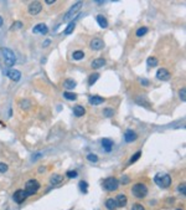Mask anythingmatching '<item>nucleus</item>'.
<instances>
[{
  "instance_id": "18",
  "label": "nucleus",
  "mask_w": 186,
  "mask_h": 210,
  "mask_svg": "<svg viewBox=\"0 0 186 210\" xmlns=\"http://www.w3.org/2000/svg\"><path fill=\"white\" fill-rule=\"evenodd\" d=\"M97 23H98V25L102 28V29H106V28H108V21H107V19L103 16V15H97Z\"/></svg>"
},
{
  "instance_id": "2",
  "label": "nucleus",
  "mask_w": 186,
  "mask_h": 210,
  "mask_svg": "<svg viewBox=\"0 0 186 210\" xmlns=\"http://www.w3.org/2000/svg\"><path fill=\"white\" fill-rule=\"evenodd\" d=\"M132 194L138 199H143L148 195V188L143 183H137L132 188Z\"/></svg>"
},
{
  "instance_id": "10",
  "label": "nucleus",
  "mask_w": 186,
  "mask_h": 210,
  "mask_svg": "<svg viewBox=\"0 0 186 210\" xmlns=\"http://www.w3.org/2000/svg\"><path fill=\"white\" fill-rule=\"evenodd\" d=\"M89 46L92 50L95 51H98V50H102L104 47V42L102 39H98V37H96V39H92V41L89 42Z\"/></svg>"
},
{
  "instance_id": "12",
  "label": "nucleus",
  "mask_w": 186,
  "mask_h": 210,
  "mask_svg": "<svg viewBox=\"0 0 186 210\" xmlns=\"http://www.w3.org/2000/svg\"><path fill=\"white\" fill-rule=\"evenodd\" d=\"M156 79L161 80V81H167L170 79V72L166 68H159L156 72Z\"/></svg>"
},
{
  "instance_id": "4",
  "label": "nucleus",
  "mask_w": 186,
  "mask_h": 210,
  "mask_svg": "<svg viewBox=\"0 0 186 210\" xmlns=\"http://www.w3.org/2000/svg\"><path fill=\"white\" fill-rule=\"evenodd\" d=\"M2 52H3V57H4L5 64H6L10 68H13V66H14V65H15V62H16L15 53H14L10 49H8V47H4V49L2 50Z\"/></svg>"
},
{
  "instance_id": "27",
  "label": "nucleus",
  "mask_w": 186,
  "mask_h": 210,
  "mask_svg": "<svg viewBox=\"0 0 186 210\" xmlns=\"http://www.w3.org/2000/svg\"><path fill=\"white\" fill-rule=\"evenodd\" d=\"M80 190H81L83 194H86L88 192V183L84 182V180H81L80 182Z\"/></svg>"
},
{
  "instance_id": "43",
  "label": "nucleus",
  "mask_w": 186,
  "mask_h": 210,
  "mask_svg": "<svg viewBox=\"0 0 186 210\" xmlns=\"http://www.w3.org/2000/svg\"><path fill=\"white\" fill-rule=\"evenodd\" d=\"M3 24H4V20H3V17H2V16H0V28H2V26H3Z\"/></svg>"
},
{
  "instance_id": "21",
  "label": "nucleus",
  "mask_w": 186,
  "mask_h": 210,
  "mask_svg": "<svg viewBox=\"0 0 186 210\" xmlns=\"http://www.w3.org/2000/svg\"><path fill=\"white\" fill-rule=\"evenodd\" d=\"M62 179H63V177H62V175H60V174H53V175L50 178V183H51L52 185H55V184L61 183V182H62Z\"/></svg>"
},
{
  "instance_id": "32",
  "label": "nucleus",
  "mask_w": 186,
  "mask_h": 210,
  "mask_svg": "<svg viewBox=\"0 0 186 210\" xmlns=\"http://www.w3.org/2000/svg\"><path fill=\"white\" fill-rule=\"evenodd\" d=\"M140 156H141V152H137V153L130 158V160H129V164H132V163H134V162H137L139 158H140Z\"/></svg>"
},
{
  "instance_id": "28",
  "label": "nucleus",
  "mask_w": 186,
  "mask_h": 210,
  "mask_svg": "<svg viewBox=\"0 0 186 210\" xmlns=\"http://www.w3.org/2000/svg\"><path fill=\"white\" fill-rule=\"evenodd\" d=\"M146 32H148V28L143 26V28H139V29L137 30V32H135V34H137V36H138V37H141V36H144Z\"/></svg>"
},
{
  "instance_id": "8",
  "label": "nucleus",
  "mask_w": 186,
  "mask_h": 210,
  "mask_svg": "<svg viewBox=\"0 0 186 210\" xmlns=\"http://www.w3.org/2000/svg\"><path fill=\"white\" fill-rule=\"evenodd\" d=\"M42 10V4L40 2H32L29 5V14L31 15H37Z\"/></svg>"
},
{
  "instance_id": "24",
  "label": "nucleus",
  "mask_w": 186,
  "mask_h": 210,
  "mask_svg": "<svg viewBox=\"0 0 186 210\" xmlns=\"http://www.w3.org/2000/svg\"><path fill=\"white\" fill-rule=\"evenodd\" d=\"M146 65L149 66V67H155L156 65H158V59L156 57H148V60H146Z\"/></svg>"
},
{
  "instance_id": "38",
  "label": "nucleus",
  "mask_w": 186,
  "mask_h": 210,
  "mask_svg": "<svg viewBox=\"0 0 186 210\" xmlns=\"http://www.w3.org/2000/svg\"><path fill=\"white\" fill-rule=\"evenodd\" d=\"M20 28H23V24H21L20 21H16V23H14V24L11 25L10 29H20Z\"/></svg>"
},
{
  "instance_id": "16",
  "label": "nucleus",
  "mask_w": 186,
  "mask_h": 210,
  "mask_svg": "<svg viewBox=\"0 0 186 210\" xmlns=\"http://www.w3.org/2000/svg\"><path fill=\"white\" fill-rule=\"evenodd\" d=\"M102 147L107 153H109V152L113 149V142H112L110 139H108V138H103L102 139Z\"/></svg>"
},
{
  "instance_id": "42",
  "label": "nucleus",
  "mask_w": 186,
  "mask_h": 210,
  "mask_svg": "<svg viewBox=\"0 0 186 210\" xmlns=\"http://www.w3.org/2000/svg\"><path fill=\"white\" fill-rule=\"evenodd\" d=\"M53 3H55V0H46V4H48V5H51Z\"/></svg>"
},
{
  "instance_id": "29",
  "label": "nucleus",
  "mask_w": 186,
  "mask_h": 210,
  "mask_svg": "<svg viewBox=\"0 0 186 210\" xmlns=\"http://www.w3.org/2000/svg\"><path fill=\"white\" fill-rule=\"evenodd\" d=\"M66 177L73 179V178H77L78 177V171L77 170H68L67 173H66Z\"/></svg>"
},
{
  "instance_id": "44",
  "label": "nucleus",
  "mask_w": 186,
  "mask_h": 210,
  "mask_svg": "<svg viewBox=\"0 0 186 210\" xmlns=\"http://www.w3.org/2000/svg\"><path fill=\"white\" fill-rule=\"evenodd\" d=\"M176 210H181V209H176Z\"/></svg>"
},
{
  "instance_id": "26",
  "label": "nucleus",
  "mask_w": 186,
  "mask_h": 210,
  "mask_svg": "<svg viewBox=\"0 0 186 210\" xmlns=\"http://www.w3.org/2000/svg\"><path fill=\"white\" fill-rule=\"evenodd\" d=\"M63 97H65L66 100L74 101V100L77 98V94H76V93H72V92H68V91H66V92L63 93Z\"/></svg>"
},
{
  "instance_id": "19",
  "label": "nucleus",
  "mask_w": 186,
  "mask_h": 210,
  "mask_svg": "<svg viewBox=\"0 0 186 210\" xmlns=\"http://www.w3.org/2000/svg\"><path fill=\"white\" fill-rule=\"evenodd\" d=\"M106 65V60L104 59H96L92 61V67L93 68H99V67H103Z\"/></svg>"
},
{
  "instance_id": "34",
  "label": "nucleus",
  "mask_w": 186,
  "mask_h": 210,
  "mask_svg": "<svg viewBox=\"0 0 186 210\" xmlns=\"http://www.w3.org/2000/svg\"><path fill=\"white\" fill-rule=\"evenodd\" d=\"M179 96H180L181 101H182V102H185V100H186V90H185V88H181V90H180Z\"/></svg>"
},
{
  "instance_id": "17",
  "label": "nucleus",
  "mask_w": 186,
  "mask_h": 210,
  "mask_svg": "<svg viewBox=\"0 0 186 210\" xmlns=\"http://www.w3.org/2000/svg\"><path fill=\"white\" fill-rule=\"evenodd\" d=\"M86 113V109H84V107H82V106H74L73 107V114L76 117H82L83 114Z\"/></svg>"
},
{
  "instance_id": "30",
  "label": "nucleus",
  "mask_w": 186,
  "mask_h": 210,
  "mask_svg": "<svg viewBox=\"0 0 186 210\" xmlns=\"http://www.w3.org/2000/svg\"><path fill=\"white\" fill-rule=\"evenodd\" d=\"M74 26H76V23H74V21L70 23V24H68V26H67V29L65 30V34H66V35H70V34H71V32L73 31Z\"/></svg>"
},
{
  "instance_id": "3",
  "label": "nucleus",
  "mask_w": 186,
  "mask_h": 210,
  "mask_svg": "<svg viewBox=\"0 0 186 210\" xmlns=\"http://www.w3.org/2000/svg\"><path fill=\"white\" fill-rule=\"evenodd\" d=\"M102 185L106 190H108V192H116V190L119 188V182L114 177H109V178L103 180Z\"/></svg>"
},
{
  "instance_id": "9",
  "label": "nucleus",
  "mask_w": 186,
  "mask_h": 210,
  "mask_svg": "<svg viewBox=\"0 0 186 210\" xmlns=\"http://www.w3.org/2000/svg\"><path fill=\"white\" fill-rule=\"evenodd\" d=\"M82 5H83V3H82V2H78V3L74 4V5H73V6H72L67 13H66V15H65V20H70V19H71L74 14H76L80 9H81V6H82Z\"/></svg>"
},
{
  "instance_id": "13",
  "label": "nucleus",
  "mask_w": 186,
  "mask_h": 210,
  "mask_svg": "<svg viewBox=\"0 0 186 210\" xmlns=\"http://www.w3.org/2000/svg\"><path fill=\"white\" fill-rule=\"evenodd\" d=\"M32 32L34 34H42V35H46L48 32V29L45 24H37L34 29H32Z\"/></svg>"
},
{
  "instance_id": "23",
  "label": "nucleus",
  "mask_w": 186,
  "mask_h": 210,
  "mask_svg": "<svg viewBox=\"0 0 186 210\" xmlns=\"http://www.w3.org/2000/svg\"><path fill=\"white\" fill-rule=\"evenodd\" d=\"M72 57H73V60L80 61V60H82L83 57H84V52L81 51V50H77V51H74V52L72 53Z\"/></svg>"
},
{
  "instance_id": "11",
  "label": "nucleus",
  "mask_w": 186,
  "mask_h": 210,
  "mask_svg": "<svg viewBox=\"0 0 186 210\" xmlns=\"http://www.w3.org/2000/svg\"><path fill=\"white\" fill-rule=\"evenodd\" d=\"M138 139V134L134 132V131H132V129H128L125 133H124V141L127 142V143H132V142H135Z\"/></svg>"
},
{
  "instance_id": "25",
  "label": "nucleus",
  "mask_w": 186,
  "mask_h": 210,
  "mask_svg": "<svg viewBox=\"0 0 186 210\" xmlns=\"http://www.w3.org/2000/svg\"><path fill=\"white\" fill-rule=\"evenodd\" d=\"M99 79V73L98 72H96V73H92L91 76H89V80H88V83H89V86H92V85H95L96 83V81Z\"/></svg>"
},
{
  "instance_id": "6",
  "label": "nucleus",
  "mask_w": 186,
  "mask_h": 210,
  "mask_svg": "<svg viewBox=\"0 0 186 210\" xmlns=\"http://www.w3.org/2000/svg\"><path fill=\"white\" fill-rule=\"evenodd\" d=\"M27 193L25 192V190H23V189H19V190H16V192L13 194V200L16 203V204H23L26 199H27Z\"/></svg>"
},
{
  "instance_id": "41",
  "label": "nucleus",
  "mask_w": 186,
  "mask_h": 210,
  "mask_svg": "<svg viewBox=\"0 0 186 210\" xmlns=\"http://www.w3.org/2000/svg\"><path fill=\"white\" fill-rule=\"evenodd\" d=\"M50 45V40H46L44 44H42V47H46V46H48Z\"/></svg>"
},
{
  "instance_id": "39",
  "label": "nucleus",
  "mask_w": 186,
  "mask_h": 210,
  "mask_svg": "<svg viewBox=\"0 0 186 210\" xmlns=\"http://www.w3.org/2000/svg\"><path fill=\"white\" fill-rule=\"evenodd\" d=\"M140 82H141V85H144V86H148V85H149V81H148V80H145V79H141V80H140Z\"/></svg>"
},
{
  "instance_id": "5",
  "label": "nucleus",
  "mask_w": 186,
  "mask_h": 210,
  "mask_svg": "<svg viewBox=\"0 0 186 210\" xmlns=\"http://www.w3.org/2000/svg\"><path fill=\"white\" fill-rule=\"evenodd\" d=\"M39 189H40V183L37 182L36 179H30L25 184V192L27 193L29 197L36 194L37 192H39Z\"/></svg>"
},
{
  "instance_id": "40",
  "label": "nucleus",
  "mask_w": 186,
  "mask_h": 210,
  "mask_svg": "<svg viewBox=\"0 0 186 210\" xmlns=\"http://www.w3.org/2000/svg\"><path fill=\"white\" fill-rule=\"evenodd\" d=\"M128 182H129V178H128L127 175H124V178H123V180H122V183H123V184H127Z\"/></svg>"
},
{
  "instance_id": "31",
  "label": "nucleus",
  "mask_w": 186,
  "mask_h": 210,
  "mask_svg": "<svg viewBox=\"0 0 186 210\" xmlns=\"http://www.w3.org/2000/svg\"><path fill=\"white\" fill-rule=\"evenodd\" d=\"M103 114H104V117H112V116H113V114H114V111L113 109H112V108H104L103 109Z\"/></svg>"
},
{
  "instance_id": "20",
  "label": "nucleus",
  "mask_w": 186,
  "mask_h": 210,
  "mask_svg": "<svg viewBox=\"0 0 186 210\" xmlns=\"http://www.w3.org/2000/svg\"><path fill=\"white\" fill-rule=\"evenodd\" d=\"M106 208L108 209V210H116L117 209V203H116V200L114 199H107L106 200Z\"/></svg>"
},
{
  "instance_id": "36",
  "label": "nucleus",
  "mask_w": 186,
  "mask_h": 210,
  "mask_svg": "<svg viewBox=\"0 0 186 210\" xmlns=\"http://www.w3.org/2000/svg\"><path fill=\"white\" fill-rule=\"evenodd\" d=\"M8 169H9L8 164H5V163H0V173H5V171H8Z\"/></svg>"
},
{
  "instance_id": "1",
  "label": "nucleus",
  "mask_w": 186,
  "mask_h": 210,
  "mask_svg": "<svg viewBox=\"0 0 186 210\" xmlns=\"http://www.w3.org/2000/svg\"><path fill=\"white\" fill-rule=\"evenodd\" d=\"M154 182L160 188H169L171 185V177L167 173H158L154 177Z\"/></svg>"
},
{
  "instance_id": "33",
  "label": "nucleus",
  "mask_w": 186,
  "mask_h": 210,
  "mask_svg": "<svg viewBox=\"0 0 186 210\" xmlns=\"http://www.w3.org/2000/svg\"><path fill=\"white\" fill-rule=\"evenodd\" d=\"M87 159H88L89 162H92V163H97V162H98V157H97L96 154H92V153L87 156Z\"/></svg>"
},
{
  "instance_id": "37",
  "label": "nucleus",
  "mask_w": 186,
  "mask_h": 210,
  "mask_svg": "<svg viewBox=\"0 0 186 210\" xmlns=\"http://www.w3.org/2000/svg\"><path fill=\"white\" fill-rule=\"evenodd\" d=\"M132 210H145V208H144L141 204L137 203V204H134V205L132 206Z\"/></svg>"
},
{
  "instance_id": "14",
  "label": "nucleus",
  "mask_w": 186,
  "mask_h": 210,
  "mask_svg": "<svg viewBox=\"0 0 186 210\" xmlns=\"http://www.w3.org/2000/svg\"><path fill=\"white\" fill-rule=\"evenodd\" d=\"M114 200H116V203H117V208H123V206H125L127 203H128V199H127V197H125L124 194H118L117 198H116Z\"/></svg>"
},
{
  "instance_id": "7",
  "label": "nucleus",
  "mask_w": 186,
  "mask_h": 210,
  "mask_svg": "<svg viewBox=\"0 0 186 210\" xmlns=\"http://www.w3.org/2000/svg\"><path fill=\"white\" fill-rule=\"evenodd\" d=\"M4 73L8 76L10 80H13V81H19V80L21 79V72L15 70V68H8V70L4 71Z\"/></svg>"
},
{
  "instance_id": "15",
  "label": "nucleus",
  "mask_w": 186,
  "mask_h": 210,
  "mask_svg": "<svg viewBox=\"0 0 186 210\" xmlns=\"http://www.w3.org/2000/svg\"><path fill=\"white\" fill-rule=\"evenodd\" d=\"M88 102L91 105H93V106H98V105H101V103L104 102V98L101 97V96H97V94H95V96H89Z\"/></svg>"
},
{
  "instance_id": "22",
  "label": "nucleus",
  "mask_w": 186,
  "mask_h": 210,
  "mask_svg": "<svg viewBox=\"0 0 186 210\" xmlns=\"http://www.w3.org/2000/svg\"><path fill=\"white\" fill-rule=\"evenodd\" d=\"M76 81L74 80H72V79H67L66 81H65V83H63V86L67 88V90H72V88H74L76 87Z\"/></svg>"
},
{
  "instance_id": "35",
  "label": "nucleus",
  "mask_w": 186,
  "mask_h": 210,
  "mask_svg": "<svg viewBox=\"0 0 186 210\" xmlns=\"http://www.w3.org/2000/svg\"><path fill=\"white\" fill-rule=\"evenodd\" d=\"M177 190L179 192L182 194V195H185L186 194V189H185V183H181V184H179V188H177Z\"/></svg>"
}]
</instances>
